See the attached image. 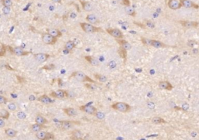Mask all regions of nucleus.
Masks as SVG:
<instances>
[{
	"mask_svg": "<svg viewBox=\"0 0 199 140\" xmlns=\"http://www.w3.org/2000/svg\"><path fill=\"white\" fill-rule=\"evenodd\" d=\"M182 6L185 8H195V9H198V5L194 3L193 2L190 0H179Z\"/></svg>",
	"mask_w": 199,
	"mask_h": 140,
	"instance_id": "nucleus-14",
	"label": "nucleus"
},
{
	"mask_svg": "<svg viewBox=\"0 0 199 140\" xmlns=\"http://www.w3.org/2000/svg\"><path fill=\"white\" fill-rule=\"evenodd\" d=\"M95 115H96V117H97L98 119H100V120H102V119H104L105 118V115H104L103 112H97Z\"/></svg>",
	"mask_w": 199,
	"mask_h": 140,
	"instance_id": "nucleus-39",
	"label": "nucleus"
},
{
	"mask_svg": "<svg viewBox=\"0 0 199 140\" xmlns=\"http://www.w3.org/2000/svg\"><path fill=\"white\" fill-rule=\"evenodd\" d=\"M106 31L111 36H113L116 39H123V37H124L122 32L119 29H107Z\"/></svg>",
	"mask_w": 199,
	"mask_h": 140,
	"instance_id": "nucleus-6",
	"label": "nucleus"
},
{
	"mask_svg": "<svg viewBox=\"0 0 199 140\" xmlns=\"http://www.w3.org/2000/svg\"><path fill=\"white\" fill-rule=\"evenodd\" d=\"M54 139V136L51 133H47V136H46V139L45 140H51Z\"/></svg>",
	"mask_w": 199,
	"mask_h": 140,
	"instance_id": "nucleus-44",
	"label": "nucleus"
},
{
	"mask_svg": "<svg viewBox=\"0 0 199 140\" xmlns=\"http://www.w3.org/2000/svg\"><path fill=\"white\" fill-rule=\"evenodd\" d=\"M0 68H6L8 70H12V71H14L12 68H11V67L9 66V64H7L5 61H3V60H0Z\"/></svg>",
	"mask_w": 199,
	"mask_h": 140,
	"instance_id": "nucleus-34",
	"label": "nucleus"
},
{
	"mask_svg": "<svg viewBox=\"0 0 199 140\" xmlns=\"http://www.w3.org/2000/svg\"><path fill=\"white\" fill-rule=\"evenodd\" d=\"M82 138H83V133L79 130L73 131L72 133V135H71V137H70L71 140H83Z\"/></svg>",
	"mask_w": 199,
	"mask_h": 140,
	"instance_id": "nucleus-16",
	"label": "nucleus"
},
{
	"mask_svg": "<svg viewBox=\"0 0 199 140\" xmlns=\"http://www.w3.org/2000/svg\"><path fill=\"white\" fill-rule=\"evenodd\" d=\"M2 4L3 6H7V7H10L12 5V2L11 0H1Z\"/></svg>",
	"mask_w": 199,
	"mask_h": 140,
	"instance_id": "nucleus-37",
	"label": "nucleus"
},
{
	"mask_svg": "<svg viewBox=\"0 0 199 140\" xmlns=\"http://www.w3.org/2000/svg\"><path fill=\"white\" fill-rule=\"evenodd\" d=\"M125 12L128 13V15H132V16H135V11L133 8H132L131 6H126L125 8Z\"/></svg>",
	"mask_w": 199,
	"mask_h": 140,
	"instance_id": "nucleus-33",
	"label": "nucleus"
},
{
	"mask_svg": "<svg viewBox=\"0 0 199 140\" xmlns=\"http://www.w3.org/2000/svg\"><path fill=\"white\" fill-rule=\"evenodd\" d=\"M37 101H38L39 102H41V103L45 104V105H49V104H51V103L54 102V100L51 99V98H50L47 95H44L39 97V98H37Z\"/></svg>",
	"mask_w": 199,
	"mask_h": 140,
	"instance_id": "nucleus-15",
	"label": "nucleus"
},
{
	"mask_svg": "<svg viewBox=\"0 0 199 140\" xmlns=\"http://www.w3.org/2000/svg\"><path fill=\"white\" fill-rule=\"evenodd\" d=\"M42 41L45 44L48 45H54L57 42V38L52 36L51 35L48 34L47 33L42 34Z\"/></svg>",
	"mask_w": 199,
	"mask_h": 140,
	"instance_id": "nucleus-5",
	"label": "nucleus"
},
{
	"mask_svg": "<svg viewBox=\"0 0 199 140\" xmlns=\"http://www.w3.org/2000/svg\"><path fill=\"white\" fill-rule=\"evenodd\" d=\"M121 3L125 5V6H130L131 5V2H130V0H121Z\"/></svg>",
	"mask_w": 199,
	"mask_h": 140,
	"instance_id": "nucleus-45",
	"label": "nucleus"
},
{
	"mask_svg": "<svg viewBox=\"0 0 199 140\" xmlns=\"http://www.w3.org/2000/svg\"><path fill=\"white\" fill-rule=\"evenodd\" d=\"M7 102H8V99H7L5 97H4V96H2V95H0V105H2V104H6Z\"/></svg>",
	"mask_w": 199,
	"mask_h": 140,
	"instance_id": "nucleus-43",
	"label": "nucleus"
},
{
	"mask_svg": "<svg viewBox=\"0 0 199 140\" xmlns=\"http://www.w3.org/2000/svg\"><path fill=\"white\" fill-rule=\"evenodd\" d=\"M29 100H30V102H33V101H34V100H35V97H34L33 95H30V98H29Z\"/></svg>",
	"mask_w": 199,
	"mask_h": 140,
	"instance_id": "nucleus-50",
	"label": "nucleus"
},
{
	"mask_svg": "<svg viewBox=\"0 0 199 140\" xmlns=\"http://www.w3.org/2000/svg\"><path fill=\"white\" fill-rule=\"evenodd\" d=\"M5 126V122L2 119L0 118V128H3Z\"/></svg>",
	"mask_w": 199,
	"mask_h": 140,
	"instance_id": "nucleus-49",
	"label": "nucleus"
},
{
	"mask_svg": "<svg viewBox=\"0 0 199 140\" xmlns=\"http://www.w3.org/2000/svg\"><path fill=\"white\" fill-rule=\"evenodd\" d=\"M85 59L93 66H98L99 65V61L97 59H95V58H93L92 57L86 56V57H85Z\"/></svg>",
	"mask_w": 199,
	"mask_h": 140,
	"instance_id": "nucleus-24",
	"label": "nucleus"
},
{
	"mask_svg": "<svg viewBox=\"0 0 199 140\" xmlns=\"http://www.w3.org/2000/svg\"><path fill=\"white\" fill-rule=\"evenodd\" d=\"M17 117H18V119H19L20 120H23V119H26V114H25L23 112H18V114H17Z\"/></svg>",
	"mask_w": 199,
	"mask_h": 140,
	"instance_id": "nucleus-40",
	"label": "nucleus"
},
{
	"mask_svg": "<svg viewBox=\"0 0 199 140\" xmlns=\"http://www.w3.org/2000/svg\"><path fill=\"white\" fill-rule=\"evenodd\" d=\"M79 109L86 113H88L90 115H96V113L97 112V109L90 105H82L80 106Z\"/></svg>",
	"mask_w": 199,
	"mask_h": 140,
	"instance_id": "nucleus-8",
	"label": "nucleus"
},
{
	"mask_svg": "<svg viewBox=\"0 0 199 140\" xmlns=\"http://www.w3.org/2000/svg\"><path fill=\"white\" fill-rule=\"evenodd\" d=\"M151 46H153V47H156V48H162V47H166V45L160 40H152Z\"/></svg>",
	"mask_w": 199,
	"mask_h": 140,
	"instance_id": "nucleus-21",
	"label": "nucleus"
},
{
	"mask_svg": "<svg viewBox=\"0 0 199 140\" xmlns=\"http://www.w3.org/2000/svg\"><path fill=\"white\" fill-rule=\"evenodd\" d=\"M46 136H47V133L43 132V131H40L36 133V137L40 140H45Z\"/></svg>",
	"mask_w": 199,
	"mask_h": 140,
	"instance_id": "nucleus-31",
	"label": "nucleus"
},
{
	"mask_svg": "<svg viewBox=\"0 0 199 140\" xmlns=\"http://www.w3.org/2000/svg\"><path fill=\"white\" fill-rule=\"evenodd\" d=\"M51 1H52L53 2H56V3H61V0H51Z\"/></svg>",
	"mask_w": 199,
	"mask_h": 140,
	"instance_id": "nucleus-51",
	"label": "nucleus"
},
{
	"mask_svg": "<svg viewBox=\"0 0 199 140\" xmlns=\"http://www.w3.org/2000/svg\"><path fill=\"white\" fill-rule=\"evenodd\" d=\"M167 5L170 9L177 10L182 7V5L181 4L179 0H168Z\"/></svg>",
	"mask_w": 199,
	"mask_h": 140,
	"instance_id": "nucleus-10",
	"label": "nucleus"
},
{
	"mask_svg": "<svg viewBox=\"0 0 199 140\" xmlns=\"http://www.w3.org/2000/svg\"><path fill=\"white\" fill-rule=\"evenodd\" d=\"M79 122H73V121H57L55 122V126L62 130H68L72 129L74 125H78Z\"/></svg>",
	"mask_w": 199,
	"mask_h": 140,
	"instance_id": "nucleus-2",
	"label": "nucleus"
},
{
	"mask_svg": "<svg viewBox=\"0 0 199 140\" xmlns=\"http://www.w3.org/2000/svg\"><path fill=\"white\" fill-rule=\"evenodd\" d=\"M0 118L2 119H8L9 118V112L6 109H0Z\"/></svg>",
	"mask_w": 199,
	"mask_h": 140,
	"instance_id": "nucleus-27",
	"label": "nucleus"
},
{
	"mask_svg": "<svg viewBox=\"0 0 199 140\" xmlns=\"http://www.w3.org/2000/svg\"><path fill=\"white\" fill-rule=\"evenodd\" d=\"M146 26L151 29H153L155 27V24L154 22H153L152 21H146Z\"/></svg>",
	"mask_w": 199,
	"mask_h": 140,
	"instance_id": "nucleus-46",
	"label": "nucleus"
},
{
	"mask_svg": "<svg viewBox=\"0 0 199 140\" xmlns=\"http://www.w3.org/2000/svg\"><path fill=\"white\" fill-rule=\"evenodd\" d=\"M141 41H142V43L145 46H151L152 40H149V39H147V38L142 37V38H141Z\"/></svg>",
	"mask_w": 199,
	"mask_h": 140,
	"instance_id": "nucleus-36",
	"label": "nucleus"
},
{
	"mask_svg": "<svg viewBox=\"0 0 199 140\" xmlns=\"http://www.w3.org/2000/svg\"><path fill=\"white\" fill-rule=\"evenodd\" d=\"M33 57L37 61H38L40 63H44V62L47 61V60L50 57V55L47 53H35V54H33Z\"/></svg>",
	"mask_w": 199,
	"mask_h": 140,
	"instance_id": "nucleus-11",
	"label": "nucleus"
},
{
	"mask_svg": "<svg viewBox=\"0 0 199 140\" xmlns=\"http://www.w3.org/2000/svg\"><path fill=\"white\" fill-rule=\"evenodd\" d=\"M180 23L185 28H196L198 27L199 23L198 22L195 21H186V20H181L180 21Z\"/></svg>",
	"mask_w": 199,
	"mask_h": 140,
	"instance_id": "nucleus-12",
	"label": "nucleus"
},
{
	"mask_svg": "<svg viewBox=\"0 0 199 140\" xmlns=\"http://www.w3.org/2000/svg\"><path fill=\"white\" fill-rule=\"evenodd\" d=\"M111 108L123 113H127L131 111V106L125 102H116L111 105Z\"/></svg>",
	"mask_w": 199,
	"mask_h": 140,
	"instance_id": "nucleus-3",
	"label": "nucleus"
},
{
	"mask_svg": "<svg viewBox=\"0 0 199 140\" xmlns=\"http://www.w3.org/2000/svg\"><path fill=\"white\" fill-rule=\"evenodd\" d=\"M86 21H88L90 24H96L98 22V19L97 18V16L93 14H89L87 15L86 18Z\"/></svg>",
	"mask_w": 199,
	"mask_h": 140,
	"instance_id": "nucleus-20",
	"label": "nucleus"
},
{
	"mask_svg": "<svg viewBox=\"0 0 199 140\" xmlns=\"http://www.w3.org/2000/svg\"><path fill=\"white\" fill-rule=\"evenodd\" d=\"M80 26H81L82 29L87 33H96V32L102 31L101 29L96 27V26L91 25L90 23H87V22H80Z\"/></svg>",
	"mask_w": 199,
	"mask_h": 140,
	"instance_id": "nucleus-4",
	"label": "nucleus"
},
{
	"mask_svg": "<svg viewBox=\"0 0 199 140\" xmlns=\"http://www.w3.org/2000/svg\"><path fill=\"white\" fill-rule=\"evenodd\" d=\"M82 5H83V9L85 11H91L93 9V6L89 2H82Z\"/></svg>",
	"mask_w": 199,
	"mask_h": 140,
	"instance_id": "nucleus-28",
	"label": "nucleus"
},
{
	"mask_svg": "<svg viewBox=\"0 0 199 140\" xmlns=\"http://www.w3.org/2000/svg\"><path fill=\"white\" fill-rule=\"evenodd\" d=\"M35 122L42 126H44L46 123H47V120L42 115H37L35 118Z\"/></svg>",
	"mask_w": 199,
	"mask_h": 140,
	"instance_id": "nucleus-19",
	"label": "nucleus"
},
{
	"mask_svg": "<svg viewBox=\"0 0 199 140\" xmlns=\"http://www.w3.org/2000/svg\"><path fill=\"white\" fill-rule=\"evenodd\" d=\"M75 47H76V44H75L74 42L72 41V40L68 41V42L65 44V50H68V52H71Z\"/></svg>",
	"mask_w": 199,
	"mask_h": 140,
	"instance_id": "nucleus-23",
	"label": "nucleus"
},
{
	"mask_svg": "<svg viewBox=\"0 0 199 140\" xmlns=\"http://www.w3.org/2000/svg\"><path fill=\"white\" fill-rule=\"evenodd\" d=\"M93 84H90H90H86V87L88 88L89 89H91V90H95V89H97V88H96L94 85H93Z\"/></svg>",
	"mask_w": 199,
	"mask_h": 140,
	"instance_id": "nucleus-47",
	"label": "nucleus"
},
{
	"mask_svg": "<svg viewBox=\"0 0 199 140\" xmlns=\"http://www.w3.org/2000/svg\"><path fill=\"white\" fill-rule=\"evenodd\" d=\"M5 133L8 137L12 138V137H15L16 136L17 132L16 130L12 129H5Z\"/></svg>",
	"mask_w": 199,
	"mask_h": 140,
	"instance_id": "nucleus-26",
	"label": "nucleus"
},
{
	"mask_svg": "<svg viewBox=\"0 0 199 140\" xmlns=\"http://www.w3.org/2000/svg\"><path fill=\"white\" fill-rule=\"evenodd\" d=\"M9 50H10L12 53H13L16 56H26V55H28L30 53V52L23 50V48L20 47V46H16L13 49L11 46H9Z\"/></svg>",
	"mask_w": 199,
	"mask_h": 140,
	"instance_id": "nucleus-7",
	"label": "nucleus"
},
{
	"mask_svg": "<svg viewBox=\"0 0 199 140\" xmlns=\"http://www.w3.org/2000/svg\"><path fill=\"white\" fill-rule=\"evenodd\" d=\"M152 122L154 124H162V123H166V121L160 117H154L152 119Z\"/></svg>",
	"mask_w": 199,
	"mask_h": 140,
	"instance_id": "nucleus-30",
	"label": "nucleus"
},
{
	"mask_svg": "<svg viewBox=\"0 0 199 140\" xmlns=\"http://www.w3.org/2000/svg\"><path fill=\"white\" fill-rule=\"evenodd\" d=\"M72 77H74L75 79L79 81H82V82H91V84H96V81H93V79H91L90 77H89L86 74H85L84 73L81 72V71H75L73 72L71 76Z\"/></svg>",
	"mask_w": 199,
	"mask_h": 140,
	"instance_id": "nucleus-1",
	"label": "nucleus"
},
{
	"mask_svg": "<svg viewBox=\"0 0 199 140\" xmlns=\"http://www.w3.org/2000/svg\"><path fill=\"white\" fill-rule=\"evenodd\" d=\"M44 128V126L40 125V124H37V123H35V124H33V125L31 126V130H32L33 133H38V132L41 131Z\"/></svg>",
	"mask_w": 199,
	"mask_h": 140,
	"instance_id": "nucleus-25",
	"label": "nucleus"
},
{
	"mask_svg": "<svg viewBox=\"0 0 199 140\" xmlns=\"http://www.w3.org/2000/svg\"><path fill=\"white\" fill-rule=\"evenodd\" d=\"M118 53L121 57V58H123L125 60V61L126 58H127V50L125 49H124L123 47L120 46V48L118 50Z\"/></svg>",
	"mask_w": 199,
	"mask_h": 140,
	"instance_id": "nucleus-29",
	"label": "nucleus"
},
{
	"mask_svg": "<svg viewBox=\"0 0 199 140\" xmlns=\"http://www.w3.org/2000/svg\"><path fill=\"white\" fill-rule=\"evenodd\" d=\"M51 96H52L53 98H64L65 97H68V92L66 91L59 89L58 91L51 92Z\"/></svg>",
	"mask_w": 199,
	"mask_h": 140,
	"instance_id": "nucleus-9",
	"label": "nucleus"
},
{
	"mask_svg": "<svg viewBox=\"0 0 199 140\" xmlns=\"http://www.w3.org/2000/svg\"><path fill=\"white\" fill-rule=\"evenodd\" d=\"M94 76H95L96 79L98 80L100 82L104 83V82H106V81H107V77H105V76H104V75H101V74H95Z\"/></svg>",
	"mask_w": 199,
	"mask_h": 140,
	"instance_id": "nucleus-32",
	"label": "nucleus"
},
{
	"mask_svg": "<svg viewBox=\"0 0 199 140\" xmlns=\"http://www.w3.org/2000/svg\"><path fill=\"white\" fill-rule=\"evenodd\" d=\"M54 67H55V66H54V64H47V65H46V66H44V67H42V69H44V70H46V71H51V70L54 69Z\"/></svg>",
	"mask_w": 199,
	"mask_h": 140,
	"instance_id": "nucleus-38",
	"label": "nucleus"
},
{
	"mask_svg": "<svg viewBox=\"0 0 199 140\" xmlns=\"http://www.w3.org/2000/svg\"><path fill=\"white\" fill-rule=\"evenodd\" d=\"M195 42L193 41V40H190V41H188V46H189L190 47H193L194 45H195Z\"/></svg>",
	"mask_w": 199,
	"mask_h": 140,
	"instance_id": "nucleus-48",
	"label": "nucleus"
},
{
	"mask_svg": "<svg viewBox=\"0 0 199 140\" xmlns=\"http://www.w3.org/2000/svg\"><path fill=\"white\" fill-rule=\"evenodd\" d=\"M16 108H17V106H16V105L14 104V103H9V104L8 105V108H9L10 111H15V110L16 109Z\"/></svg>",
	"mask_w": 199,
	"mask_h": 140,
	"instance_id": "nucleus-42",
	"label": "nucleus"
},
{
	"mask_svg": "<svg viewBox=\"0 0 199 140\" xmlns=\"http://www.w3.org/2000/svg\"><path fill=\"white\" fill-rule=\"evenodd\" d=\"M6 53V46L4 44L0 43V57L5 56Z\"/></svg>",
	"mask_w": 199,
	"mask_h": 140,
	"instance_id": "nucleus-35",
	"label": "nucleus"
},
{
	"mask_svg": "<svg viewBox=\"0 0 199 140\" xmlns=\"http://www.w3.org/2000/svg\"><path fill=\"white\" fill-rule=\"evenodd\" d=\"M159 88L160 89H163V90H166V91H171L173 89V85L171 84V83H170L169 81H160L159 83Z\"/></svg>",
	"mask_w": 199,
	"mask_h": 140,
	"instance_id": "nucleus-13",
	"label": "nucleus"
},
{
	"mask_svg": "<svg viewBox=\"0 0 199 140\" xmlns=\"http://www.w3.org/2000/svg\"><path fill=\"white\" fill-rule=\"evenodd\" d=\"M2 12H3V14L4 15H8L9 12H10V7H7V6H3V8H2Z\"/></svg>",
	"mask_w": 199,
	"mask_h": 140,
	"instance_id": "nucleus-41",
	"label": "nucleus"
},
{
	"mask_svg": "<svg viewBox=\"0 0 199 140\" xmlns=\"http://www.w3.org/2000/svg\"><path fill=\"white\" fill-rule=\"evenodd\" d=\"M112 66H113V67L116 66V64H115L114 62H111V63H110V67H112Z\"/></svg>",
	"mask_w": 199,
	"mask_h": 140,
	"instance_id": "nucleus-52",
	"label": "nucleus"
},
{
	"mask_svg": "<svg viewBox=\"0 0 199 140\" xmlns=\"http://www.w3.org/2000/svg\"><path fill=\"white\" fill-rule=\"evenodd\" d=\"M117 42L120 44V46H121V47H123V48L125 49L126 50H130V49L132 48L131 44H130L128 41H126V40H125L118 39V40H117Z\"/></svg>",
	"mask_w": 199,
	"mask_h": 140,
	"instance_id": "nucleus-17",
	"label": "nucleus"
},
{
	"mask_svg": "<svg viewBox=\"0 0 199 140\" xmlns=\"http://www.w3.org/2000/svg\"><path fill=\"white\" fill-rule=\"evenodd\" d=\"M47 32L48 34L51 35L52 36H54V37H55V38H58V37H59V36H61V33L58 29H57L51 28V29H48L47 30Z\"/></svg>",
	"mask_w": 199,
	"mask_h": 140,
	"instance_id": "nucleus-18",
	"label": "nucleus"
},
{
	"mask_svg": "<svg viewBox=\"0 0 199 140\" xmlns=\"http://www.w3.org/2000/svg\"><path fill=\"white\" fill-rule=\"evenodd\" d=\"M63 112L68 116L70 117H73V116H76V112L74 108H64L63 109Z\"/></svg>",
	"mask_w": 199,
	"mask_h": 140,
	"instance_id": "nucleus-22",
	"label": "nucleus"
}]
</instances>
